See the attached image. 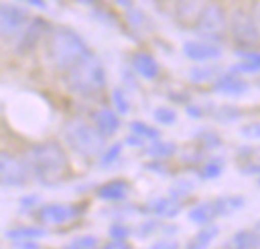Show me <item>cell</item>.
<instances>
[{"label": "cell", "instance_id": "1", "mask_svg": "<svg viewBox=\"0 0 260 249\" xmlns=\"http://www.w3.org/2000/svg\"><path fill=\"white\" fill-rule=\"evenodd\" d=\"M29 164L35 180L44 187H55L69 175V158L66 151L53 140L34 146L29 154Z\"/></svg>", "mask_w": 260, "mask_h": 249}, {"label": "cell", "instance_id": "2", "mask_svg": "<svg viewBox=\"0 0 260 249\" xmlns=\"http://www.w3.org/2000/svg\"><path fill=\"white\" fill-rule=\"evenodd\" d=\"M64 82L67 88L78 96H98L105 88L107 82L102 61L93 52H90L64 73Z\"/></svg>", "mask_w": 260, "mask_h": 249}, {"label": "cell", "instance_id": "3", "mask_svg": "<svg viewBox=\"0 0 260 249\" xmlns=\"http://www.w3.org/2000/svg\"><path fill=\"white\" fill-rule=\"evenodd\" d=\"M47 49L52 64L62 73L90 53L85 41L73 29L66 26L56 27L50 32Z\"/></svg>", "mask_w": 260, "mask_h": 249}, {"label": "cell", "instance_id": "4", "mask_svg": "<svg viewBox=\"0 0 260 249\" xmlns=\"http://www.w3.org/2000/svg\"><path fill=\"white\" fill-rule=\"evenodd\" d=\"M64 138L72 151L82 158L91 160L105 152V137L94 125H90L81 119H73L66 125Z\"/></svg>", "mask_w": 260, "mask_h": 249}, {"label": "cell", "instance_id": "5", "mask_svg": "<svg viewBox=\"0 0 260 249\" xmlns=\"http://www.w3.org/2000/svg\"><path fill=\"white\" fill-rule=\"evenodd\" d=\"M229 23L224 9L216 3L206 5L197 17L195 32L200 38L207 43H219L224 41L227 35Z\"/></svg>", "mask_w": 260, "mask_h": 249}, {"label": "cell", "instance_id": "6", "mask_svg": "<svg viewBox=\"0 0 260 249\" xmlns=\"http://www.w3.org/2000/svg\"><path fill=\"white\" fill-rule=\"evenodd\" d=\"M230 32L241 47H254L260 41V29L256 18L244 9H235L230 18Z\"/></svg>", "mask_w": 260, "mask_h": 249}, {"label": "cell", "instance_id": "7", "mask_svg": "<svg viewBox=\"0 0 260 249\" xmlns=\"http://www.w3.org/2000/svg\"><path fill=\"white\" fill-rule=\"evenodd\" d=\"M29 180V170L23 161L9 155L0 154V183L3 187H23Z\"/></svg>", "mask_w": 260, "mask_h": 249}, {"label": "cell", "instance_id": "8", "mask_svg": "<svg viewBox=\"0 0 260 249\" xmlns=\"http://www.w3.org/2000/svg\"><path fill=\"white\" fill-rule=\"evenodd\" d=\"M27 24V12L17 5H0V35L11 38Z\"/></svg>", "mask_w": 260, "mask_h": 249}, {"label": "cell", "instance_id": "9", "mask_svg": "<svg viewBox=\"0 0 260 249\" xmlns=\"http://www.w3.org/2000/svg\"><path fill=\"white\" fill-rule=\"evenodd\" d=\"M250 85L248 82L241 78L236 73H225L221 75L215 82H213V93L221 94V96H230V97H236V96H242L248 91Z\"/></svg>", "mask_w": 260, "mask_h": 249}, {"label": "cell", "instance_id": "10", "mask_svg": "<svg viewBox=\"0 0 260 249\" xmlns=\"http://www.w3.org/2000/svg\"><path fill=\"white\" fill-rule=\"evenodd\" d=\"M183 53L192 61H212L222 56V49L207 41H186L183 44Z\"/></svg>", "mask_w": 260, "mask_h": 249}, {"label": "cell", "instance_id": "11", "mask_svg": "<svg viewBox=\"0 0 260 249\" xmlns=\"http://www.w3.org/2000/svg\"><path fill=\"white\" fill-rule=\"evenodd\" d=\"M76 215L73 205L66 204H47L38 210V221L46 225H61L66 224Z\"/></svg>", "mask_w": 260, "mask_h": 249}, {"label": "cell", "instance_id": "12", "mask_svg": "<svg viewBox=\"0 0 260 249\" xmlns=\"http://www.w3.org/2000/svg\"><path fill=\"white\" fill-rule=\"evenodd\" d=\"M49 29H50V26H49V23H47L44 18H41V17L34 18V20L27 24L26 30L23 32V37H21V40H20V43H18V52H20V53H24V52L32 50V49L35 47V44L38 43V40H40Z\"/></svg>", "mask_w": 260, "mask_h": 249}, {"label": "cell", "instance_id": "13", "mask_svg": "<svg viewBox=\"0 0 260 249\" xmlns=\"http://www.w3.org/2000/svg\"><path fill=\"white\" fill-rule=\"evenodd\" d=\"M94 119V126L99 129V132L107 138L114 135L119 128H120V120L117 117V114L114 111H111L110 108H101L93 114Z\"/></svg>", "mask_w": 260, "mask_h": 249}, {"label": "cell", "instance_id": "14", "mask_svg": "<svg viewBox=\"0 0 260 249\" xmlns=\"http://www.w3.org/2000/svg\"><path fill=\"white\" fill-rule=\"evenodd\" d=\"M133 67L143 79H148V81L155 79L160 72V67L155 58L146 52H137L133 56Z\"/></svg>", "mask_w": 260, "mask_h": 249}, {"label": "cell", "instance_id": "15", "mask_svg": "<svg viewBox=\"0 0 260 249\" xmlns=\"http://www.w3.org/2000/svg\"><path fill=\"white\" fill-rule=\"evenodd\" d=\"M129 193V184L123 180H113L105 183L98 190V198L108 202L123 201Z\"/></svg>", "mask_w": 260, "mask_h": 249}, {"label": "cell", "instance_id": "16", "mask_svg": "<svg viewBox=\"0 0 260 249\" xmlns=\"http://www.w3.org/2000/svg\"><path fill=\"white\" fill-rule=\"evenodd\" d=\"M181 202L175 198H158L151 202V211L163 219H174L181 213Z\"/></svg>", "mask_w": 260, "mask_h": 249}, {"label": "cell", "instance_id": "17", "mask_svg": "<svg viewBox=\"0 0 260 249\" xmlns=\"http://www.w3.org/2000/svg\"><path fill=\"white\" fill-rule=\"evenodd\" d=\"M215 218H218V211L213 201L201 202L189 211V221L197 225H212L210 222H213Z\"/></svg>", "mask_w": 260, "mask_h": 249}, {"label": "cell", "instance_id": "18", "mask_svg": "<svg viewBox=\"0 0 260 249\" xmlns=\"http://www.w3.org/2000/svg\"><path fill=\"white\" fill-rule=\"evenodd\" d=\"M218 234H219V228L216 225H207L189 240L186 249H209L212 242L218 237Z\"/></svg>", "mask_w": 260, "mask_h": 249}, {"label": "cell", "instance_id": "19", "mask_svg": "<svg viewBox=\"0 0 260 249\" xmlns=\"http://www.w3.org/2000/svg\"><path fill=\"white\" fill-rule=\"evenodd\" d=\"M46 236H47L46 230L38 228V227H18V228L8 230L5 233V239L15 240V242H27V240H34V239H43Z\"/></svg>", "mask_w": 260, "mask_h": 249}, {"label": "cell", "instance_id": "20", "mask_svg": "<svg viewBox=\"0 0 260 249\" xmlns=\"http://www.w3.org/2000/svg\"><path fill=\"white\" fill-rule=\"evenodd\" d=\"M213 202H215L218 216L233 215V213L239 211L245 205L244 196H239V195H236V196H221V198L215 199Z\"/></svg>", "mask_w": 260, "mask_h": 249}, {"label": "cell", "instance_id": "21", "mask_svg": "<svg viewBox=\"0 0 260 249\" xmlns=\"http://www.w3.org/2000/svg\"><path fill=\"white\" fill-rule=\"evenodd\" d=\"M230 249H257V239L253 231L241 230L230 239Z\"/></svg>", "mask_w": 260, "mask_h": 249}, {"label": "cell", "instance_id": "22", "mask_svg": "<svg viewBox=\"0 0 260 249\" xmlns=\"http://www.w3.org/2000/svg\"><path fill=\"white\" fill-rule=\"evenodd\" d=\"M177 152V145L172 143V141H154L151 146L146 148L145 154L149 155V157H154L157 160L160 158H166V157H171Z\"/></svg>", "mask_w": 260, "mask_h": 249}, {"label": "cell", "instance_id": "23", "mask_svg": "<svg viewBox=\"0 0 260 249\" xmlns=\"http://www.w3.org/2000/svg\"><path fill=\"white\" fill-rule=\"evenodd\" d=\"M129 131H131L134 135L140 137L142 140H152V141H157V140L160 138V131H158L157 128H154V126L145 123V122H139V120L131 122V123H129Z\"/></svg>", "mask_w": 260, "mask_h": 249}, {"label": "cell", "instance_id": "24", "mask_svg": "<svg viewBox=\"0 0 260 249\" xmlns=\"http://www.w3.org/2000/svg\"><path fill=\"white\" fill-rule=\"evenodd\" d=\"M219 75V68L215 65H203V67H193L190 70V79L193 82L203 84V82H209L212 79H218Z\"/></svg>", "mask_w": 260, "mask_h": 249}, {"label": "cell", "instance_id": "25", "mask_svg": "<svg viewBox=\"0 0 260 249\" xmlns=\"http://www.w3.org/2000/svg\"><path fill=\"white\" fill-rule=\"evenodd\" d=\"M224 170V160L222 158H212L207 163L203 164L200 169V178L201 180H216L222 175Z\"/></svg>", "mask_w": 260, "mask_h": 249}, {"label": "cell", "instance_id": "26", "mask_svg": "<svg viewBox=\"0 0 260 249\" xmlns=\"http://www.w3.org/2000/svg\"><path fill=\"white\" fill-rule=\"evenodd\" d=\"M197 141L200 143V146H201L203 149H207V151L216 149V148L221 146V138H219V135H218L215 131H212V129H204V131H201V132L197 135Z\"/></svg>", "mask_w": 260, "mask_h": 249}, {"label": "cell", "instance_id": "27", "mask_svg": "<svg viewBox=\"0 0 260 249\" xmlns=\"http://www.w3.org/2000/svg\"><path fill=\"white\" fill-rule=\"evenodd\" d=\"M193 189H195V184H193L192 181H189V180H178V181H175V183L171 186L169 195H171V198L180 199V198H183V196L190 195V193L193 192Z\"/></svg>", "mask_w": 260, "mask_h": 249}, {"label": "cell", "instance_id": "28", "mask_svg": "<svg viewBox=\"0 0 260 249\" xmlns=\"http://www.w3.org/2000/svg\"><path fill=\"white\" fill-rule=\"evenodd\" d=\"M154 120L160 125L171 126L177 122V113H175V110H172L169 106H158L154 111Z\"/></svg>", "mask_w": 260, "mask_h": 249}, {"label": "cell", "instance_id": "29", "mask_svg": "<svg viewBox=\"0 0 260 249\" xmlns=\"http://www.w3.org/2000/svg\"><path fill=\"white\" fill-rule=\"evenodd\" d=\"M111 96H113V103H114V106H116L117 113H119V114H122V116L128 114V113H129L131 105H129V100H128V97H126L125 91H123L122 88H114V90H113V93H111Z\"/></svg>", "mask_w": 260, "mask_h": 249}, {"label": "cell", "instance_id": "30", "mask_svg": "<svg viewBox=\"0 0 260 249\" xmlns=\"http://www.w3.org/2000/svg\"><path fill=\"white\" fill-rule=\"evenodd\" d=\"M122 149H123V145L120 143V141H117V143H114V145H111L108 149H105V152L102 154V157H101V166L102 167H108L110 164H113L119 157H120V154H122Z\"/></svg>", "mask_w": 260, "mask_h": 249}, {"label": "cell", "instance_id": "31", "mask_svg": "<svg viewBox=\"0 0 260 249\" xmlns=\"http://www.w3.org/2000/svg\"><path fill=\"white\" fill-rule=\"evenodd\" d=\"M241 117V111L236 108V106H232V105H225V106H221L218 110V113L215 114V119L221 123H230V122H235Z\"/></svg>", "mask_w": 260, "mask_h": 249}, {"label": "cell", "instance_id": "32", "mask_svg": "<svg viewBox=\"0 0 260 249\" xmlns=\"http://www.w3.org/2000/svg\"><path fill=\"white\" fill-rule=\"evenodd\" d=\"M108 234H110V237H111L114 242H125V240L131 236V230H129L126 225H123V224H120V222H116V224H113V225L110 227Z\"/></svg>", "mask_w": 260, "mask_h": 249}, {"label": "cell", "instance_id": "33", "mask_svg": "<svg viewBox=\"0 0 260 249\" xmlns=\"http://www.w3.org/2000/svg\"><path fill=\"white\" fill-rule=\"evenodd\" d=\"M72 245L78 249H96L98 239L94 236H81V237L73 239Z\"/></svg>", "mask_w": 260, "mask_h": 249}, {"label": "cell", "instance_id": "34", "mask_svg": "<svg viewBox=\"0 0 260 249\" xmlns=\"http://www.w3.org/2000/svg\"><path fill=\"white\" fill-rule=\"evenodd\" d=\"M241 134L250 140H260V123H248L242 126Z\"/></svg>", "mask_w": 260, "mask_h": 249}, {"label": "cell", "instance_id": "35", "mask_svg": "<svg viewBox=\"0 0 260 249\" xmlns=\"http://www.w3.org/2000/svg\"><path fill=\"white\" fill-rule=\"evenodd\" d=\"M155 230H157V222L149 221V222H145V224H142V225H140V228H139V234H140V237H142V239H145V237H149Z\"/></svg>", "mask_w": 260, "mask_h": 249}, {"label": "cell", "instance_id": "36", "mask_svg": "<svg viewBox=\"0 0 260 249\" xmlns=\"http://www.w3.org/2000/svg\"><path fill=\"white\" fill-rule=\"evenodd\" d=\"M149 249H180V243L177 240H160Z\"/></svg>", "mask_w": 260, "mask_h": 249}, {"label": "cell", "instance_id": "37", "mask_svg": "<svg viewBox=\"0 0 260 249\" xmlns=\"http://www.w3.org/2000/svg\"><path fill=\"white\" fill-rule=\"evenodd\" d=\"M241 172L244 175H259L260 173V164L259 163H248L247 166H244L241 169Z\"/></svg>", "mask_w": 260, "mask_h": 249}, {"label": "cell", "instance_id": "38", "mask_svg": "<svg viewBox=\"0 0 260 249\" xmlns=\"http://www.w3.org/2000/svg\"><path fill=\"white\" fill-rule=\"evenodd\" d=\"M186 113H187V116L189 117H192V119H201L204 114H203V110L200 108V106H197V105H189V106H186Z\"/></svg>", "mask_w": 260, "mask_h": 249}, {"label": "cell", "instance_id": "39", "mask_svg": "<svg viewBox=\"0 0 260 249\" xmlns=\"http://www.w3.org/2000/svg\"><path fill=\"white\" fill-rule=\"evenodd\" d=\"M239 56H242L245 61H253L260 64V53L259 52H239Z\"/></svg>", "mask_w": 260, "mask_h": 249}, {"label": "cell", "instance_id": "40", "mask_svg": "<svg viewBox=\"0 0 260 249\" xmlns=\"http://www.w3.org/2000/svg\"><path fill=\"white\" fill-rule=\"evenodd\" d=\"M145 167L152 170V172H155V173H165L166 172V167H165L163 161H152L151 164H146Z\"/></svg>", "mask_w": 260, "mask_h": 249}, {"label": "cell", "instance_id": "41", "mask_svg": "<svg viewBox=\"0 0 260 249\" xmlns=\"http://www.w3.org/2000/svg\"><path fill=\"white\" fill-rule=\"evenodd\" d=\"M38 202V196L37 195H29V196H24L20 199V204L24 205V207H32Z\"/></svg>", "mask_w": 260, "mask_h": 249}, {"label": "cell", "instance_id": "42", "mask_svg": "<svg viewBox=\"0 0 260 249\" xmlns=\"http://www.w3.org/2000/svg\"><path fill=\"white\" fill-rule=\"evenodd\" d=\"M102 249H131V246L126 242H114L113 240V242L107 243Z\"/></svg>", "mask_w": 260, "mask_h": 249}, {"label": "cell", "instance_id": "43", "mask_svg": "<svg viewBox=\"0 0 260 249\" xmlns=\"http://www.w3.org/2000/svg\"><path fill=\"white\" fill-rule=\"evenodd\" d=\"M126 145H129V146H142L143 145V140L140 138V137H137V135H128L126 137Z\"/></svg>", "mask_w": 260, "mask_h": 249}, {"label": "cell", "instance_id": "44", "mask_svg": "<svg viewBox=\"0 0 260 249\" xmlns=\"http://www.w3.org/2000/svg\"><path fill=\"white\" fill-rule=\"evenodd\" d=\"M15 248L18 249H40V246L37 245V243H34V242H20V243H17L15 245Z\"/></svg>", "mask_w": 260, "mask_h": 249}, {"label": "cell", "instance_id": "45", "mask_svg": "<svg viewBox=\"0 0 260 249\" xmlns=\"http://www.w3.org/2000/svg\"><path fill=\"white\" fill-rule=\"evenodd\" d=\"M253 233L256 234V239H257V249H260V221L256 224V225H254Z\"/></svg>", "mask_w": 260, "mask_h": 249}, {"label": "cell", "instance_id": "46", "mask_svg": "<svg viewBox=\"0 0 260 249\" xmlns=\"http://www.w3.org/2000/svg\"><path fill=\"white\" fill-rule=\"evenodd\" d=\"M29 5H32V6H37V8H41V9H46L47 6H46V3L44 2H41V0H29L27 2Z\"/></svg>", "mask_w": 260, "mask_h": 249}, {"label": "cell", "instance_id": "47", "mask_svg": "<svg viewBox=\"0 0 260 249\" xmlns=\"http://www.w3.org/2000/svg\"><path fill=\"white\" fill-rule=\"evenodd\" d=\"M64 249H78V248H75L73 245H70V246H66V248H64Z\"/></svg>", "mask_w": 260, "mask_h": 249}, {"label": "cell", "instance_id": "48", "mask_svg": "<svg viewBox=\"0 0 260 249\" xmlns=\"http://www.w3.org/2000/svg\"><path fill=\"white\" fill-rule=\"evenodd\" d=\"M259 154H260V148H259Z\"/></svg>", "mask_w": 260, "mask_h": 249}, {"label": "cell", "instance_id": "49", "mask_svg": "<svg viewBox=\"0 0 260 249\" xmlns=\"http://www.w3.org/2000/svg\"><path fill=\"white\" fill-rule=\"evenodd\" d=\"M259 87H260V81H259Z\"/></svg>", "mask_w": 260, "mask_h": 249}, {"label": "cell", "instance_id": "50", "mask_svg": "<svg viewBox=\"0 0 260 249\" xmlns=\"http://www.w3.org/2000/svg\"><path fill=\"white\" fill-rule=\"evenodd\" d=\"M259 184H260V180H259Z\"/></svg>", "mask_w": 260, "mask_h": 249}]
</instances>
